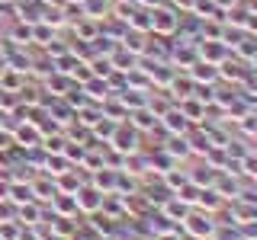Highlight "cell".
Returning a JSON list of instances; mask_svg holds the SVG:
<instances>
[{
    "instance_id": "obj_1",
    "label": "cell",
    "mask_w": 257,
    "mask_h": 240,
    "mask_svg": "<svg viewBox=\"0 0 257 240\" xmlns=\"http://www.w3.org/2000/svg\"><path fill=\"white\" fill-rule=\"evenodd\" d=\"M155 16H158V29H171V26H174L171 13H155Z\"/></svg>"
},
{
    "instance_id": "obj_2",
    "label": "cell",
    "mask_w": 257,
    "mask_h": 240,
    "mask_svg": "<svg viewBox=\"0 0 257 240\" xmlns=\"http://www.w3.org/2000/svg\"><path fill=\"white\" fill-rule=\"evenodd\" d=\"M4 70H7V58L0 54V77H4Z\"/></svg>"
},
{
    "instance_id": "obj_3",
    "label": "cell",
    "mask_w": 257,
    "mask_h": 240,
    "mask_svg": "<svg viewBox=\"0 0 257 240\" xmlns=\"http://www.w3.org/2000/svg\"><path fill=\"white\" fill-rule=\"evenodd\" d=\"M0 148H7V134H0Z\"/></svg>"
}]
</instances>
